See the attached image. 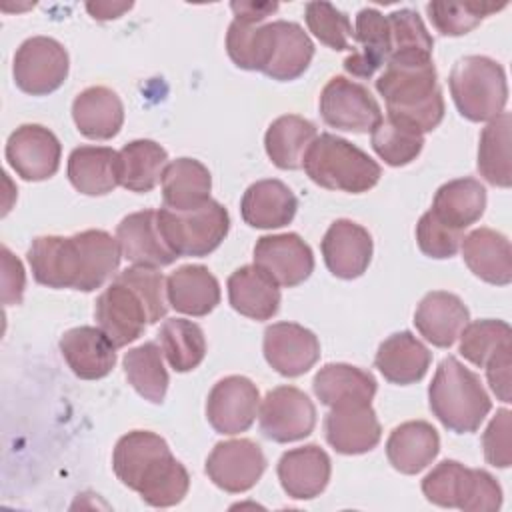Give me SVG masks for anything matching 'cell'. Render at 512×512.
<instances>
[{"instance_id":"52","label":"cell","mask_w":512,"mask_h":512,"mask_svg":"<svg viewBox=\"0 0 512 512\" xmlns=\"http://www.w3.org/2000/svg\"><path fill=\"white\" fill-rule=\"evenodd\" d=\"M484 368H486V378H488V384H490L492 392L498 396V400L508 404L512 400V394H510L512 346L502 348L496 356H492L488 360V364Z\"/></svg>"},{"instance_id":"4","label":"cell","mask_w":512,"mask_h":512,"mask_svg":"<svg viewBox=\"0 0 512 512\" xmlns=\"http://www.w3.org/2000/svg\"><path fill=\"white\" fill-rule=\"evenodd\" d=\"M432 414L456 434L476 432L492 408L480 378L458 358L446 356L428 386Z\"/></svg>"},{"instance_id":"30","label":"cell","mask_w":512,"mask_h":512,"mask_svg":"<svg viewBox=\"0 0 512 512\" xmlns=\"http://www.w3.org/2000/svg\"><path fill=\"white\" fill-rule=\"evenodd\" d=\"M440 452L436 428L424 420H410L396 426L386 440V456L402 474L422 472Z\"/></svg>"},{"instance_id":"21","label":"cell","mask_w":512,"mask_h":512,"mask_svg":"<svg viewBox=\"0 0 512 512\" xmlns=\"http://www.w3.org/2000/svg\"><path fill=\"white\" fill-rule=\"evenodd\" d=\"M330 472V456L316 444L292 448L278 460V480L294 500H310L324 492Z\"/></svg>"},{"instance_id":"17","label":"cell","mask_w":512,"mask_h":512,"mask_svg":"<svg viewBox=\"0 0 512 512\" xmlns=\"http://www.w3.org/2000/svg\"><path fill=\"white\" fill-rule=\"evenodd\" d=\"M254 264L262 268L278 286H298L314 270L310 246L294 232L258 238L254 246Z\"/></svg>"},{"instance_id":"51","label":"cell","mask_w":512,"mask_h":512,"mask_svg":"<svg viewBox=\"0 0 512 512\" xmlns=\"http://www.w3.org/2000/svg\"><path fill=\"white\" fill-rule=\"evenodd\" d=\"M0 256H2V302L6 306L20 304L24 286H26V274H24L22 262L6 246H2Z\"/></svg>"},{"instance_id":"39","label":"cell","mask_w":512,"mask_h":512,"mask_svg":"<svg viewBox=\"0 0 512 512\" xmlns=\"http://www.w3.org/2000/svg\"><path fill=\"white\" fill-rule=\"evenodd\" d=\"M510 134L512 116L508 112H502L500 116L490 120L480 134L478 172L492 186L508 188L512 184Z\"/></svg>"},{"instance_id":"7","label":"cell","mask_w":512,"mask_h":512,"mask_svg":"<svg viewBox=\"0 0 512 512\" xmlns=\"http://www.w3.org/2000/svg\"><path fill=\"white\" fill-rule=\"evenodd\" d=\"M428 502L466 512H494L502 506V488L492 474L466 468L456 460H442L422 480Z\"/></svg>"},{"instance_id":"15","label":"cell","mask_w":512,"mask_h":512,"mask_svg":"<svg viewBox=\"0 0 512 512\" xmlns=\"http://www.w3.org/2000/svg\"><path fill=\"white\" fill-rule=\"evenodd\" d=\"M62 156L60 140L40 124L18 126L6 142V160L28 182H40L58 172Z\"/></svg>"},{"instance_id":"31","label":"cell","mask_w":512,"mask_h":512,"mask_svg":"<svg viewBox=\"0 0 512 512\" xmlns=\"http://www.w3.org/2000/svg\"><path fill=\"white\" fill-rule=\"evenodd\" d=\"M272 42L264 74L272 80L288 82L306 72L314 58V44L304 28L296 22H270Z\"/></svg>"},{"instance_id":"1","label":"cell","mask_w":512,"mask_h":512,"mask_svg":"<svg viewBox=\"0 0 512 512\" xmlns=\"http://www.w3.org/2000/svg\"><path fill=\"white\" fill-rule=\"evenodd\" d=\"M120 244L106 230H84L74 236H38L28 250L32 276L48 288L92 292L120 264Z\"/></svg>"},{"instance_id":"50","label":"cell","mask_w":512,"mask_h":512,"mask_svg":"<svg viewBox=\"0 0 512 512\" xmlns=\"http://www.w3.org/2000/svg\"><path fill=\"white\" fill-rule=\"evenodd\" d=\"M510 410L502 408L496 412V416L490 420L488 428L482 434V448L484 458L488 464L496 468H508L512 462V442H510Z\"/></svg>"},{"instance_id":"54","label":"cell","mask_w":512,"mask_h":512,"mask_svg":"<svg viewBox=\"0 0 512 512\" xmlns=\"http://www.w3.org/2000/svg\"><path fill=\"white\" fill-rule=\"evenodd\" d=\"M88 12L92 14V18L96 20H112V18H118L122 16L126 10L132 8V2H124V4H116V2H88L86 4Z\"/></svg>"},{"instance_id":"12","label":"cell","mask_w":512,"mask_h":512,"mask_svg":"<svg viewBox=\"0 0 512 512\" xmlns=\"http://www.w3.org/2000/svg\"><path fill=\"white\" fill-rule=\"evenodd\" d=\"M94 316L98 328L110 338L116 348L128 346L130 342L138 340L144 328L150 324L148 308L140 294L116 278L98 296Z\"/></svg>"},{"instance_id":"47","label":"cell","mask_w":512,"mask_h":512,"mask_svg":"<svg viewBox=\"0 0 512 512\" xmlns=\"http://www.w3.org/2000/svg\"><path fill=\"white\" fill-rule=\"evenodd\" d=\"M308 30L332 50H352L354 28L350 18L330 2H308L304 12Z\"/></svg>"},{"instance_id":"32","label":"cell","mask_w":512,"mask_h":512,"mask_svg":"<svg viewBox=\"0 0 512 512\" xmlns=\"http://www.w3.org/2000/svg\"><path fill=\"white\" fill-rule=\"evenodd\" d=\"M230 306L252 320H268L280 308V286L256 264L234 270L228 278Z\"/></svg>"},{"instance_id":"23","label":"cell","mask_w":512,"mask_h":512,"mask_svg":"<svg viewBox=\"0 0 512 512\" xmlns=\"http://www.w3.org/2000/svg\"><path fill=\"white\" fill-rule=\"evenodd\" d=\"M468 322L470 312L466 304L456 294L444 290L428 292L414 312L416 330L438 348H450Z\"/></svg>"},{"instance_id":"46","label":"cell","mask_w":512,"mask_h":512,"mask_svg":"<svg viewBox=\"0 0 512 512\" xmlns=\"http://www.w3.org/2000/svg\"><path fill=\"white\" fill-rule=\"evenodd\" d=\"M390 56L388 58H432L434 40L418 12L400 8L388 14ZM388 62V60H386Z\"/></svg>"},{"instance_id":"19","label":"cell","mask_w":512,"mask_h":512,"mask_svg":"<svg viewBox=\"0 0 512 512\" xmlns=\"http://www.w3.org/2000/svg\"><path fill=\"white\" fill-rule=\"evenodd\" d=\"M116 240L122 256L134 266L160 268L178 258L160 232L158 210H140L122 218L116 226Z\"/></svg>"},{"instance_id":"53","label":"cell","mask_w":512,"mask_h":512,"mask_svg":"<svg viewBox=\"0 0 512 512\" xmlns=\"http://www.w3.org/2000/svg\"><path fill=\"white\" fill-rule=\"evenodd\" d=\"M230 8L234 10L236 18L240 22H248V24H258L262 22L270 12L278 10L276 2H232Z\"/></svg>"},{"instance_id":"18","label":"cell","mask_w":512,"mask_h":512,"mask_svg":"<svg viewBox=\"0 0 512 512\" xmlns=\"http://www.w3.org/2000/svg\"><path fill=\"white\" fill-rule=\"evenodd\" d=\"M320 248L326 268L342 280L362 276L372 260L370 232L364 226L346 218L330 224Z\"/></svg>"},{"instance_id":"8","label":"cell","mask_w":512,"mask_h":512,"mask_svg":"<svg viewBox=\"0 0 512 512\" xmlns=\"http://www.w3.org/2000/svg\"><path fill=\"white\" fill-rule=\"evenodd\" d=\"M158 226L166 244L176 256H208L214 252L230 230L228 210L208 200L198 208L176 212L170 208L158 210Z\"/></svg>"},{"instance_id":"9","label":"cell","mask_w":512,"mask_h":512,"mask_svg":"<svg viewBox=\"0 0 512 512\" xmlns=\"http://www.w3.org/2000/svg\"><path fill=\"white\" fill-rule=\"evenodd\" d=\"M68 52L50 36H32L14 54L12 74L16 86L30 96H46L58 90L68 76Z\"/></svg>"},{"instance_id":"34","label":"cell","mask_w":512,"mask_h":512,"mask_svg":"<svg viewBox=\"0 0 512 512\" xmlns=\"http://www.w3.org/2000/svg\"><path fill=\"white\" fill-rule=\"evenodd\" d=\"M312 388L316 398L324 406H342V404H370L376 394V378L350 364H326L322 366L314 380Z\"/></svg>"},{"instance_id":"43","label":"cell","mask_w":512,"mask_h":512,"mask_svg":"<svg viewBox=\"0 0 512 512\" xmlns=\"http://www.w3.org/2000/svg\"><path fill=\"white\" fill-rule=\"evenodd\" d=\"M424 134L394 120L382 118L372 130V148L388 166H406L422 152Z\"/></svg>"},{"instance_id":"20","label":"cell","mask_w":512,"mask_h":512,"mask_svg":"<svg viewBox=\"0 0 512 512\" xmlns=\"http://www.w3.org/2000/svg\"><path fill=\"white\" fill-rule=\"evenodd\" d=\"M328 444L340 454H364L378 446L382 428L372 404L332 406L324 420Z\"/></svg>"},{"instance_id":"48","label":"cell","mask_w":512,"mask_h":512,"mask_svg":"<svg viewBox=\"0 0 512 512\" xmlns=\"http://www.w3.org/2000/svg\"><path fill=\"white\" fill-rule=\"evenodd\" d=\"M116 280L134 288L144 300L150 316V324H156L168 312V294L166 278L158 268L152 266H130L122 270Z\"/></svg>"},{"instance_id":"14","label":"cell","mask_w":512,"mask_h":512,"mask_svg":"<svg viewBox=\"0 0 512 512\" xmlns=\"http://www.w3.org/2000/svg\"><path fill=\"white\" fill-rule=\"evenodd\" d=\"M266 470L262 448L248 438L218 442L206 458L208 478L230 494H240L256 486Z\"/></svg>"},{"instance_id":"26","label":"cell","mask_w":512,"mask_h":512,"mask_svg":"<svg viewBox=\"0 0 512 512\" xmlns=\"http://www.w3.org/2000/svg\"><path fill=\"white\" fill-rule=\"evenodd\" d=\"M72 118L82 136L90 140H110L124 124V106L114 90L90 86L74 98Z\"/></svg>"},{"instance_id":"42","label":"cell","mask_w":512,"mask_h":512,"mask_svg":"<svg viewBox=\"0 0 512 512\" xmlns=\"http://www.w3.org/2000/svg\"><path fill=\"white\" fill-rule=\"evenodd\" d=\"M272 28L270 24L256 26L232 20L226 32V52L230 60L242 70L264 72L270 56Z\"/></svg>"},{"instance_id":"44","label":"cell","mask_w":512,"mask_h":512,"mask_svg":"<svg viewBox=\"0 0 512 512\" xmlns=\"http://www.w3.org/2000/svg\"><path fill=\"white\" fill-rule=\"evenodd\" d=\"M460 354L474 366L484 368L502 348L512 346V330L504 320L468 322L460 332Z\"/></svg>"},{"instance_id":"10","label":"cell","mask_w":512,"mask_h":512,"mask_svg":"<svg viewBox=\"0 0 512 512\" xmlns=\"http://www.w3.org/2000/svg\"><path fill=\"white\" fill-rule=\"evenodd\" d=\"M320 116L336 130L366 134L384 118L380 104L366 86L334 76L320 92Z\"/></svg>"},{"instance_id":"33","label":"cell","mask_w":512,"mask_h":512,"mask_svg":"<svg viewBox=\"0 0 512 512\" xmlns=\"http://www.w3.org/2000/svg\"><path fill=\"white\" fill-rule=\"evenodd\" d=\"M168 304L188 316H206L220 302V284L202 264H186L166 278Z\"/></svg>"},{"instance_id":"22","label":"cell","mask_w":512,"mask_h":512,"mask_svg":"<svg viewBox=\"0 0 512 512\" xmlns=\"http://www.w3.org/2000/svg\"><path fill=\"white\" fill-rule=\"evenodd\" d=\"M70 370L82 380H98L112 372L116 364V346L94 326H76L64 332L58 342Z\"/></svg>"},{"instance_id":"28","label":"cell","mask_w":512,"mask_h":512,"mask_svg":"<svg viewBox=\"0 0 512 512\" xmlns=\"http://www.w3.org/2000/svg\"><path fill=\"white\" fill-rule=\"evenodd\" d=\"M432 352L408 330L388 336L374 358V366L392 384H414L430 368Z\"/></svg>"},{"instance_id":"3","label":"cell","mask_w":512,"mask_h":512,"mask_svg":"<svg viewBox=\"0 0 512 512\" xmlns=\"http://www.w3.org/2000/svg\"><path fill=\"white\" fill-rule=\"evenodd\" d=\"M386 102V116L422 134L432 132L444 118V96L432 58H388L376 80Z\"/></svg>"},{"instance_id":"2","label":"cell","mask_w":512,"mask_h":512,"mask_svg":"<svg viewBox=\"0 0 512 512\" xmlns=\"http://www.w3.org/2000/svg\"><path fill=\"white\" fill-rule=\"evenodd\" d=\"M112 468L124 486L156 508L182 502L190 488L184 464L172 456L162 436L148 430H132L116 442Z\"/></svg>"},{"instance_id":"24","label":"cell","mask_w":512,"mask_h":512,"mask_svg":"<svg viewBox=\"0 0 512 512\" xmlns=\"http://www.w3.org/2000/svg\"><path fill=\"white\" fill-rule=\"evenodd\" d=\"M462 258L480 280L506 286L512 280L510 240L492 228H476L462 238Z\"/></svg>"},{"instance_id":"38","label":"cell","mask_w":512,"mask_h":512,"mask_svg":"<svg viewBox=\"0 0 512 512\" xmlns=\"http://www.w3.org/2000/svg\"><path fill=\"white\" fill-rule=\"evenodd\" d=\"M120 186L130 192H150L162 182L168 152L154 140H132L120 152Z\"/></svg>"},{"instance_id":"49","label":"cell","mask_w":512,"mask_h":512,"mask_svg":"<svg viewBox=\"0 0 512 512\" xmlns=\"http://www.w3.org/2000/svg\"><path fill=\"white\" fill-rule=\"evenodd\" d=\"M416 242L420 250L436 260L452 258L462 244V230L438 220L432 210L424 212L416 224Z\"/></svg>"},{"instance_id":"35","label":"cell","mask_w":512,"mask_h":512,"mask_svg":"<svg viewBox=\"0 0 512 512\" xmlns=\"http://www.w3.org/2000/svg\"><path fill=\"white\" fill-rule=\"evenodd\" d=\"M212 176L196 158H176L162 174V198L166 208L184 212L210 200Z\"/></svg>"},{"instance_id":"11","label":"cell","mask_w":512,"mask_h":512,"mask_svg":"<svg viewBox=\"0 0 512 512\" xmlns=\"http://www.w3.org/2000/svg\"><path fill=\"white\" fill-rule=\"evenodd\" d=\"M258 422L260 432L268 440L286 444L312 434L316 426V408L300 388L278 386L260 402Z\"/></svg>"},{"instance_id":"5","label":"cell","mask_w":512,"mask_h":512,"mask_svg":"<svg viewBox=\"0 0 512 512\" xmlns=\"http://www.w3.org/2000/svg\"><path fill=\"white\" fill-rule=\"evenodd\" d=\"M302 168L314 184L350 194L368 192L382 176L380 164L364 150L328 132L310 144Z\"/></svg>"},{"instance_id":"16","label":"cell","mask_w":512,"mask_h":512,"mask_svg":"<svg viewBox=\"0 0 512 512\" xmlns=\"http://www.w3.org/2000/svg\"><path fill=\"white\" fill-rule=\"evenodd\" d=\"M264 358L282 376L306 374L320 358L316 334L296 322H276L264 330Z\"/></svg>"},{"instance_id":"25","label":"cell","mask_w":512,"mask_h":512,"mask_svg":"<svg viewBox=\"0 0 512 512\" xmlns=\"http://www.w3.org/2000/svg\"><path fill=\"white\" fill-rule=\"evenodd\" d=\"M298 210L294 192L280 180L268 178L250 184L240 202V214L252 228L272 230L292 222Z\"/></svg>"},{"instance_id":"36","label":"cell","mask_w":512,"mask_h":512,"mask_svg":"<svg viewBox=\"0 0 512 512\" xmlns=\"http://www.w3.org/2000/svg\"><path fill=\"white\" fill-rule=\"evenodd\" d=\"M316 136V126L310 120L298 114H284L268 126L264 148L274 166L282 170H298Z\"/></svg>"},{"instance_id":"40","label":"cell","mask_w":512,"mask_h":512,"mask_svg":"<svg viewBox=\"0 0 512 512\" xmlns=\"http://www.w3.org/2000/svg\"><path fill=\"white\" fill-rule=\"evenodd\" d=\"M162 356L164 352L156 342H144L124 354V374L128 382L152 404H162L170 384Z\"/></svg>"},{"instance_id":"29","label":"cell","mask_w":512,"mask_h":512,"mask_svg":"<svg viewBox=\"0 0 512 512\" xmlns=\"http://www.w3.org/2000/svg\"><path fill=\"white\" fill-rule=\"evenodd\" d=\"M354 40L360 48L344 60V70L356 78H370L390 56L388 16L376 8H362L356 14Z\"/></svg>"},{"instance_id":"41","label":"cell","mask_w":512,"mask_h":512,"mask_svg":"<svg viewBox=\"0 0 512 512\" xmlns=\"http://www.w3.org/2000/svg\"><path fill=\"white\" fill-rule=\"evenodd\" d=\"M160 348L176 372H190L206 356V338L202 328L186 318H170L160 326Z\"/></svg>"},{"instance_id":"45","label":"cell","mask_w":512,"mask_h":512,"mask_svg":"<svg viewBox=\"0 0 512 512\" xmlns=\"http://www.w3.org/2000/svg\"><path fill=\"white\" fill-rule=\"evenodd\" d=\"M506 8L490 2H428L426 12L432 26L442 36H464L474 30L486 16Z\"/></svg>"},{"instance_id":"37","label":"cell","mask_w":512,"mask_h":512,"mask_svg":"<svg viewBox=\"0 0 512 512\" xmlns=\"http://www.w3.org/2000/svg\"><path fill=\"white\" fill-rule=\"evenodd\" d=\"M486 208V190L476 178H456L436 190L432 214L444 224L462 230L478 222Z\"/></svg>"},{"instance_id":"6","label":"cell","mask_w":512,"mask_h":512,"mask_svg":"<svg viewBox=\"0 0 512 512\" xmlns=\"http://www.w3.org/2000/svg\"><path fill=\"white\" fill-rule=\"evenodd\" d=\"M458 112L472 122H490L504 112L508 84L504 68L488 56L456 60L448 78Z\"/></svg>"},{"instance_id":"13","label":"cell","mask_w":512,"mask_h":512,"mask_svg":"<svg viewBox=\"0 0 512 512\" xmlns=\"http://www.w3.org/2000/svg\"><path fill=\"white\" fill-rule=\"evenodd\" d=\"M260 392L246 376H226L218 380L206 400V418L218 434L246 432L258 416Z\"/></svg>"},{"instance_id":"27","label":"cell","mask_w":512,"mask_h":512,"mask_svg":"<svg viewBox=\"0 0 512 512\" xmlns=\"http://www.w3.org/2000/svg\"><path fill=\"white\" fill-rule=\"evenodd\" d=\"M68 180L86 196H104L120 184V156L108 146H78L68 156Z\"/></svg>"}]
</instances>
